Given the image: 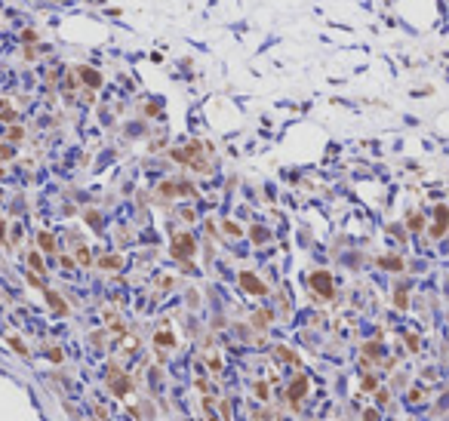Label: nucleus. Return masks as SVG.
<instances>
[{
  "instance_id": "f257e3e1",
  "label": "nucleus",
  "mask_w": 449,
  "mask_h": 421,
  "mask_svg": "<svg viewBox=\"0 0 449 421\" xmlns=\"http://www.w3.org/2000/svg\"><path fill=\"white\" fill-rule=\"evenodd\" d=\"M194 249H197V243H194L191 234H175V240H172V255L175 259H191Z\"/></svg>"
},
{
  "instance_id": "f03ea898",
  "label": "nucleus",
  "mask_w": 449,
  "mask_h": 421,
  "mask_svg": "<svg viewBox=\"0 0 449 421\" xmlns=\"http://www.w3.org/2000/svg\"><path fill=\"white\" fill-rule=\"evenodd\" d=\"M311 286L320 292L323 298H332V277H329V271H314L311 274Z\"/></svg>"
},
{
  "instance_id": "7ed1b4c3",
  "label": "nucleus",
  "mask_w": 449,
  "mask_h": 421,
  "mask_svg": "<svg viewBox=\"0 0 449 421\" xmlns=\"http://www.w3.org/2000/svg\"><path fill=\"white\" fill-rule=\"evenodd\" d=\"M240 283H243L246 292H253V295H265V286L253 277V274H240Z\"/></svg>"
},
{
  "instance_id": "20e7f679",
  "label": "nucleus",
  "mask_w": 449,
  "mask_h": 421,
  "mask_svg": "<svg viewBox=\"0 0 449 421\" xmlns=\"http://www.w3.org/2000/svg\"><path fill=\"white\" fill-rule=\"evenodd\" d=\"M304 394H308V378L299 375V378L293 381V388H290V400H301Z\"/></svg>"
},
{
  "instance_id": "39448f33",
  "label": "nucleus",
  "mask_w": 449,
  "mask_h": 421,
  "mask_svg": "<svg viewBox=\"0 0 449 421\" xmlns=\"http://www.w3.org/2000/svg\"><path fill=\"white\" fill-rule=\"evenodd\" d=\"M77 71H80V77H83V80H86L89 86H99V83H102V77L96 74L93 68H77Z\"/></svg>"
},
{
  "instance_id": "423d86ee",
  "label": "nucleus",
  "mask_w": 449,
  "mask_h": 421,
  "mask_svg": "<svg viewBox=\"0 0 449 421\" xmlns=\"http://www.w3.org/2000/svg\"><path fill=\"white\" fill-rule=\"evenodd\" d=\"M46 298H49V307H56V314H68V307L62 304V298L56 295V292H46Z\"/></svg>"
},
{
  "instance_id": "0eeeda50",
  "label": "nucleus",
  "mask_w": 449,
  "mask_h": 421,
  "mask_svg": "<svg viewBox=\"0 0 449 421\" xmlns=\"http://www.w3.org/2000/svg\"><path fill=\"white\" fill-rule=\"evenodd\" d=\"M37 240H40V246H43L46 252H52V249H56V240H52V234H46V231L37 237Z\"/></svg>"
},
{
  "instance_id": "6e6552de",
  "label": "nucleus",
  "mask_w": 449,
  "mask_h": 421,
  "mask_svg": "<svg viewBox=\"0 0 449 421\" xmlns=\"http://www.w3.org/2000/svg\"><path fill=\"white\" fill-rule=\"evenodd\" d=\"M12 117H15L12 105H9V102H0V120H12Z\"/></svg>"
},
{
  "instance_id": "1a4fd4ad",
  "label": "nucleus",
  "mask_w": 449,
  "mask_h": 421,
  "mask_svg": "<svg viewBox=\"0 0 449 421\" xmlns=\"http://www.w3.org/2000/svg\"><path fill=\"white\" fill-rule=\"evenodd\" d=\"M28 262H31V268H34V271H43V262H40V255H37V252H31V255H28Z\"/></svg>"
},
{
  "instance_id": "9d476101",
  "label": "nucleus",
  "mask_w": 449,
  "mask_h": 421,
  "mask_svg": "<svg viewBox=\"0 0 449 421\" xmlns=\"http://www.w3.org/2000/svg\"><path fill=\"white\" fill-rule=\"evenodd\" d=\"M117 265H120L117 255H108V259H102V268H117Z\"/></svg>"
},
{
  "instance_id": "9b49d317",
  "label": "nucleus",
  "mask_w": 449,
  "mask_h": 421,
  "mask_svg": "<svg viewBox=\"0 0 449 421\" xmlns=\"http://www.w3.org/2000/svg\"><path fill=\"white\" fill-rule=\"evenodd\" d=\"M382 265H385V268H397V271L403 268V262H400V259H382Z\"/></svg>"
},
{
  "instance_id": "f8f14e48",
  "label": "nucleus",
  "mask_w": 449,
  "mask_h": 421,
  "mask_svg": "<svg viewBox=\"0 0 449 421\" xmlns=\"http://www.w3.org/2000/svg\"><path fill=\"white\" fill-rule=\"evenodd\" d=\"M249 234H253V240H256V243H262V240H265V237H268V234H265L262 228H253V231H249Z\"/></svg>"
},
{
  "instance_id": "ddd939ff",
  "label": "nucleus",
  "mask_w": 449,
  "mask_h": 421,
  "mask_svg": "<svg viewBox=\"0 0 449 421\" xmlns=\"http://www.w3.org/2000/svg\"><path fill=\"white\" fill-rule=\"evenodd\" d=\"M9 344H12V347H15V351H19V354H28V351H25V344H22L19 338H9Z\"/></svg>"
},
{
  "instance_id": "4468645a",
  "label": "nucleus",
  "mask_w": 449,
  "mask_h": 421,
  "mask_svg": "<svg viewBox=\"0 0 449 421\" xmlns=\"http://www.w3.org/2000/svg\"><path fill=\"white\" fill-rule=\"evenodd\" d=\"M225 231H228V234H234V237H237V234H240V228H237V225H234V222H225Z\"/></svg>"
},
{
  "instance_id": "2eb2a0df",
  "label": "nucleus",
  "mask_w": 449,
  "mask_h": 421,
  "mask_svg": "<svg viewBox=\"0 0 449 421\" xmlns=\"http://www.w3.org/2000/svg\"><path fill=\"white\" fill-rule=\"evenodd\" d=\"M409 228H412V231H419V228H422V218H419V215H412V218H409Z\"/></svg>"
},
{
  "instance_id": "dca6fc26",
  "label": "nucleus",
  "mask_w": 449,
  "mask_h": 421,
  "mask_svg": "<svg viewBox=\"0 0 449 421\" xmlns=\"http://www.w3.org/2000/svg\"><path fill=\"white\" fill-rule=\"evenodd\" d=\"M157 341H160V344H175V338H172V335H157Z\"/></svg>"
},
{
  "instance_id": "f3484780",
  "label": "nucleus",
  "mask_w": 449,
  "mask_h": 421,
  "mask_svg": "<svg viewBox=\"0 0 449 421\" xmlns=\"http://www.w3.org/2000/svg\"><path fill=\"white\" fill-rule=\"evenodd\" d=\"M25 43H37V34H34V31H25Z\"/></svg>"
},
{
  "instance_id": "a211bd4d",
  "label": "nucleus",
  "mask_w": 449,
  "mask_h": 421,
  "mask_svg": "<svg viewBox=\"0 0 449 421\" xmlns=\"http://www.w3.org/2000/svg\"><path fill=\"white\" fill-rule=\"evenodd\" d=\"M9 139H12V141H19V139H22V130H19V126H12V133H9Z\"/></svg>"
},
{
  "instance_id": "6ab92c4d",
  "label": "nucleus",
  "mask_w": 449,
  "mask_h": 421,
  "mask_svg": "<svg viewBox=\"0 0 449 421\" xmlns=\"http://www.w3.org/2000/svg\"><path fill=\"white\" fill-rule=\"evenodd\" d=\"M363 421H379V412H366V415H363Z\"/></svg>"
}]
</instances>
